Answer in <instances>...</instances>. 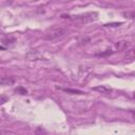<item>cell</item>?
Returning a JSON list of instances; mask_svg holds the SVG:
<instances>
[{
	"label": "cell",
	"mask_w": 135,
	"mask_h": 135,
	"mask_svg": "<svg viewBox=\"0 0 135 135\" xmlns=\"http://www.w3.org/2000/svg\"><path fill=\"white\" fill-rule=\"evenodd\" d=\"M17 93H20V94H22V95H24V94H26L27 93V91L24 89V88H22V86H18L16 90H15Z\"/></svg>",
	"instance_id": "9c48e42d"
},
{
	"label": "cell",
	"mask_w": 135,
	"mask_h": 135,
	"mask_svg": "<svg viewBox=\"0 0 135 135\" xmlns=\"http://www.w3.org/2000/svg\"><path fill=\"white\" fill-rule=\"evenodd\" d=\"M7 101V97L6 96H0V104H3Z\"/></svg>",
	"instance_id": "30bf717a"
},
{
	"label": "cell",
	"mask_w": 135,
	"mask_h": 135,
	"mask_svg": "<svg viewBox=\"0 0 135 135\" xmlns=\"http://www.w3.org/2000/svg\"><path fill=\"white\" fill-rule=\"evenodd\" d=\"M78 42H79L80 45H82V44H86L88 42H90V38H88V37H81V38H79Z\"/></svg>",
	"instance_id": "ba28073f"
},
{
	"label": "cell",
	"mask_w": 135,
	"mask_h": 135,
	"mask_svg": "<svg viewBox=\"0 0 135 135\" xmlns=\"http://www.w3.org/2000/svg\"><path fill=\"white\" fill-rule=\"evenodd\" d=\"M66 33V30L64 27L61 26H52L51 28H49L46 31V33L44 34V39L46 40H56L58 38H61L62 36H64V34Z\"/></svg>",
	"instance_id": "6da1fadb"
},
{
	"label": "cell",
	"mask_w": 135,
	"mask_h": 135,
	"mask_svg": "<svg viewBox=\"0 0 135 135\" xmlns=\"http://www.w3.org/2000/svg\"><path fill=\"white\" fill-rule=\"evenodd\" d=\"M96 16H97L96 13H85V14L74 16V17L69 16V18H71L74 22H77V23H88L93 20H96Z\"/></svg>",
	"instance_id": "7a4b0ae2"
},
{
	"label": "cell",
	"mask_w": 135,
	"mask_h": 135,
	"mask_svg": "<svg viewBox=\"0 0 135 135\" xmlns=\"http://www.w3.org/2000/svg\"><path fill=\"white\" fill-rule=\"evenodd\" d=\"M92 90L95 91V92H98V93H100V94H104V95H109V94H111V92H112V89H111L110 86L101 85V84L92 88Z\"/></svg>",
	"instance_id": "3957f363"
},
{
	"label": "cell",
	"mask_w": 135,
	"mask_h": 135,
	"mask_svg": "<svg viewBox=\"0 0 135 135\" xmlns=\"http://www.w3.org/2000/svg\"><path fill=\"white\" fill-rule=\"evenodd\" d=\"M0 50H4V47H2V46H0Z\"/></svg>",
	"instance_id": "7c38bea8"
},
{
	"label": "cell",
	"mask_w": 135,
	"mask_h": 135,
	"mask_svg": "<svg viewBox=\"0 0 135 135\" xmlns=\"http://www.w3.org/2000/svg\"><path fill=\"white\" fill-rule=\"evenodd\" d=\"M57 89H58V90H61V91H63V92H65V93H69V94H78V95L83 94L82 91H80V90H76V89H71V88H60V86H57Z\"/></svg>",
	"instance_id": "8992f818"
},
{
	"label": "cell",
	"mask_w": 135,
	"mask_h": 135,
	"mask_svg": "<svg viewBox=\"0 0 135 135\" xmlns=\"http://www.w3.org/2000/svg\"><path fill=\"white\" fill-rule=\"evenodd\" d=\"M129 46H130V42L129 41H126V40H121V41H118L116 43V47H117L118 51H124Z\"/></svg>",
	"instance_id": "52a82bcc"
},
{
	"label": "cell",
	"mask_w": 135,
	"mask_h": 135,
	"mask_svg": "<svg viewBox=\"0 0 135 135\" xmlns=\"http://www.w3.org/2000/svg\"><path fill=\"white\" fill-rule=\"evenodd\" d=\"M27 58L30 60H45V58L43 56H41L40 54H38L37 52L35 51H31L28 54H27Z\"/></svg>",
	"instance_id": "5b68a950"
},
{
	"label": "cell",
	"mask_w": 135,
	"mask_h": 135,
	"mask_svg": "<svg viewBox=\"0 0 135 135\" xmlns=\"http://www.w3.org/2000/svg\"><path fill=\"white\" fill-rule=\"evenodd\" d=\"M121 24V22H119V23H109V24H104V26H118V25H120Z\"/></svg>",
	"instance_id": "8fae6325"
},
{
	"label": "cell",
	"mask_w": 135,
	"mask_h": 135,
	"mask_svg": "<svg viewBox=\"0 0 135 135\" xmlns=\"http://www.w3.org/2000/svg\"><path fill=\"white\" fill-rule=\"evenodd\" d=\"M15 82V78L12 76H1L0 77V84L2 85H9Z\"/></svg>",
	"instance_id": "277c9868"
}]
</instances>
